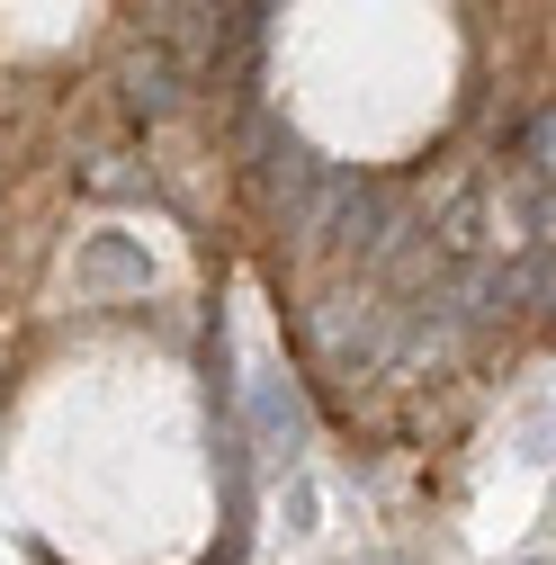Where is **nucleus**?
I'll list each match as a JSON object with an SVG mask.
<instances>
[{
    "label": "nucleus",
    "instance_id": "obj_4",
    "mask_svg": "<svg viewBox=\"0 0 556 565\" xmlns=\"http://www.w3.org/2000/svg\"><path fill=\"white\" fill-rule=\"evenodd\" d=\"M252 431H260L269 458H297V449H306V404H297L288 377H260V386H252Z\"/></svg>",
    "mask_w": 556,
    "mask_h": 565
},
{
    "label": "nucleus",
    "instance_id": "obj_6",
    "mask_svg": "<svg viewBox=\"0 0 556 565\" xmlns=\"http://www.w3.org/2000/svg\"><path fill=\"white\" fill-rule=\"evenodd\" d=\"M521 565H547V556H521Z\"/></svg>",
    "mask_w": 556,
    "mask_h": 565
},
{
    "label": "nucleus",
    "instance_id": "obj_1",
    "mask_svg": "<svg viewBox=\"0 0 556 565\" xmlns=\"http://www.w3.org/2000/svg\"><path fill=\"white\" fill-rule=\"evenodd\" d=\"M252 153H260V162H252L260 206H269V216L288 225V234H314V206H323V171H332V162H314L297 135L278 126V117H260V126H252Z\"/></svg>",
    "mask_w": 556,
    "mask_h": 565
},
{
    "label": "nucleus",
    "instance_id": "obj_2",
    "mask_svg": "<svg viewBox=\"0 0 556 565\" xmlns=\"http://www.w3.org/2000/svg\"><path fill=\"white\" fill-rule=\"evenodd\" d=\"M73 278H82V297H145L153 288V260H145V243H126V234H90L82 260H73Z\"/></svg>",
    "mask_w": 556,
    "mask_h": 565
},
{
    "label": "nucleus",
    "instance_id": "obj_3",
    "mask_svg": "<svg viewBox=\"0 0 556 565\" xmlns=\"http://www.w3.org/2000/svg\"><path fill=\"white\" fill-rule=\"evenodd\" d=\"M171 108H180V45L153 36L145 54L126 63V117H135V126H162Z\"/></svg>",
    "mask_w": 556,
    "mask_h": 565
},
{
    "label": "nucleus",
    "instance_id": "obj_5",
    "mask_svg": "<svg viewBox=\"0 0 556 565\" xmlns=\"http://www.w3.org/2000/svg\"><path fill=\"white\" fill-rule=\"evenodd\" d=\"M530 225H538V243H556V189H538V198H530Z\"/></svg>",
    "mask_w": 556,
    "mask_h": 565
}]
</instances>
